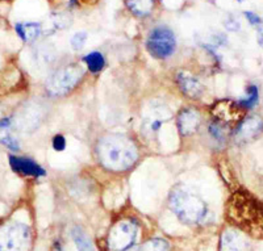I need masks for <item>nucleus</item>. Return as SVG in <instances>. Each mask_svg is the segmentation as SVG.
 <instances>
[{
  "instance_id": "1",
  "label": "nucleus",
  "mask_w": 263,
  "mask_h": 251,
  "mask_svg": "<svg viewBox=\"0 0 263 251\" xmlns=\"http://www.w3.org/2000/svg\"><path fill=\"white\" fill-rule=\"evenodd\" d=\"M96 154L100 165L109 171L121 172L135 166L138 150L133 140L124 134H108L98 142Z\"/></svg>"
},
{
  "instance_id": "2",
  "label": "nucleus",
  "mask_w": 263,
  "mask_h": 251,
  "mask_svg": "<svg viewBox=\"0 0 263 251\" xmlns=\"http://www.w3.org/2000/svg\"><path fill=\"white\" fill-rule=\"evenodd\" d=\"M227 217L245 233L263 238V201L250 194L236 192L227 205Z\"/></svg>"
},
{
  "instance_id": "3",
  "label": "nucleus",
  "mask_w": 263,
  "mask_h": 251,
  "mask_svg": "<svg viewBox=\"0 0 263 251\" xmlns=\"http://www.w3.org/2000/svg\"><path fill=\"white\" fill-rule=\"evenodd\" d=\"M168 206L180 221L189 225L201 222L208 213L205 201L185 185H177L173 188L168 198Z\"/></svg>"
},
{
  "instance_id": "4",
  "label": "nucleus",
  "mask_w": 263,
  "mask_h": 251,
  "mask_svg": "<svg viewBox=\"0 0 263 251\" xmlns=\"http://www.w3.org/2000/svg\"><path fill=\"white\" fill-rule=\"evenodd\" d=\"M83 69L79 65L62 67L51 74L46 81V91L51 96H63L71 92L83 78Z\"/></svg>"
},
{
  "instance_id": "5",
  "label": "nucleus",
  "mask_w": 263,
  "mask_h": 251,
  "mask_svg": "<svg viewBox=\"0 0 263 251\" xmlns=\"http://www.w3.org/2000/svg\"><path fill=\"white\" fill-rule=\"evenodd\" d=\"M32 245L30 229L20 222L0 226V251H29Z\"/></svg>"
},
{
  "instance_id": "6",
  "label": "nucleus",
  "mask_w": 263,
  "mask_h": 251,
  "mask_svg": "<svg viewBox=\"0 0 263 251\" xmlns=\"http://www.w3.org/2000/svg\"><path fill=\"white\" fill-rule=\"evenodd\" d=\"M147 50L153 57L164 60L173 55L177 46V40L173 30L166 27H158L150 32L146 42Z\"/></svg>"
},
{
  "instance_id": "7",
  "label": "nucleus",
  "mask_w": 263,
  "mask_h": 251,
  "mask_svg": "<svg viewBox=\"0 0 263 251\" xmlns=\"http://www.w3.org/2000/svg\"><path fill=\"white\" fill-rule=\"evenodd\" d=\"M137 237V225L129 220L119 221L108 233V247L114 251H125L135 245Z\"/></svg>"
},
{
  "instance_id": "8",
  "label": "nucleus",
  "mask_w": 263,
  "mask_h": 251,
  "mask_svg": "<svg viewBox=\"0 0 263 251\" xmlns=\"http://www.w3.org/2000/svg\"><path fill=\"white\" fill-rule=\"evenodd\" d=\"M212 114L215 117V123L221 125L222 128L229 129L241 124L243 117V108L239 103L232 100H221L213 104Z\"/></svg>"
},
{
  "instance_id": "9",
  "label": "nucleus",
  "mask_w": 263,
  "mask_h": 251,
  "mask_svg": "<svg viewBox=\"0 0 263 251\" xmlns=\"http://www.w3.org/2000/svg\"><path fill=\"white\" fill-rule=\"evenodd\" d=\"M171 112L166 105H150L142 120V129L146 134H154L167 120H170Z\"/></svg>"
},
{
  "instance_id": "10",
  "label": "nucleus",
  "mask_w": 263,
  "mask_h": 251,
  "mask_svg": "<svg viewBox=\"0 0 263 251\" xmlns=\"http://www.w3.org/2000/svg\"><path fill=\"white\" fill-rule=\"evenodd\" d=\"M220 251H251V246L241 231L228 229L221 234Z\"/></svg>"
},
{
  "instance_id": "11",
  "label": "nucleus",
  "mask_w": 263,
  "mask_h": 251,
  "mask_svg": "<svg viewBox=\"0 0 263 251\" xmlns=\"http://www.w3.org/2000/svg\"><path fill=\"white\" fill-rule=\"evenodd\" d=\"M201 123L200 113L196 111V109H192V108H185L182 109L180 113L178 114V129H179L180 134L187 137V136H191L196 132Z\"/></svg>"
},
{
  "instance_id": "12",
  "label": "nucleus",
  "mask_w": 263,
  "mask_h": 251,
  "mask_svg": "<svg viewBox=\"0 0 263 251\" xmlns=\"http://www.w3.org/2000/svg\"><path fill=\"white\" fill-rule=\"evenodd\" d=\"M263 130V121L259 117H249L241 121L236 129V140L238 142H248Z\"/></svg>"
},
{
  "instance_id": "13",
  "label": "nucleus",
  "mask_w": 263,
  "mask_h": 251,
  "mask_svg": "<svg viewBox=\"0 0 263 251\" xmlns=\"http://www.w3.org/2000/svg\"><path fill=\"white\" fill-rule=\"evenodd\" d=\"M177 82L180 91H182L185 96L192 98V99L200 98L201 93H203L204 91L201 82L199 81L196 76L189 74V72H179L177 76Z\"/></svg>"
},
{
  "instance_id": "14",
  "label": "nucleus",
  "mask_w": 263,
  "mask_h": 251,
  "mask_svg": "<svg viewBox=\"0 0 263 251\" xmlns=\"http://www.w3.org/2000/svg\"><path fill=\"white\" fill-rule=\"evenodd\" d=\"M9 163H11V167L13 170L23 173V175H28V177H44L45 175V170L29 158L11 157L9 158Z\"/></svg>"
},
{
  "instance_id": "15",
  "label": "nucleus",
  "mask_w": 263,
  "mask_h": 251,
  "mask_svg": "<svg viewBox=\"0 0 263 251\" xmlns=\"http://www.w3.org/2000/svg\"><path fill=\"white\" fill-rule=\"evenodd\" d=\"M0 144L11 150H18L20 147L11 119H4L0 121Z\"/></svg>"
},
{
  "instance_id": "16",
  "label": "nucleus",
  "mask_w": 263,
  "mask_h": 251,
  "mask_svg": "<svg viewBox=\"0 0 263 251\" xmlns=\"http://www.w3.org/2000/svg\"><path fill=\"white\" fill-rule=\"evenodd\" d=\"M124 4L137 17H146L153 12L156 0H124Z\"/></svg>"
},
{
  "instance_id": "17",
  "label": "nucleus",
  "mask_w": 263,
  "mask_h": 251,
  "mask_svg": "<svg viewBox=\"0 0 263 251\" xmlns=\"http://www.w3.org/2000/svg\"><path fill=\"white\" fill-rule=\"evenodd\" d=\"M15 28L18 36L25 42L36 41L42 32L41 24L39 23H18Z\"/></svg>"
},
{
  "instance_id": "18",
  "label": "nucleus",
  "mask_w": 263,
  "mask_h": 251,
  "mask_svg": "<svg viewBox=\"0 0 263 251\" xmlns=\"http://www.w3.org/2000/svg\"><path fill=\"white\" fill-rule=\"evenodd\" d=\"M125 251H170L167 241L162 238H153L141 243V245H133Z\"/></svg>"
},
{
  "instance_id": "19",
  "label": "nucleus",
  "mask_w": 263,
  "mask_h": 251,
  "mask_svg": "<svg viewBox=\"0 0 263 251\" xmlns=\"http://www.w3.org/2000/svg\"><path fill=\"white\" fill-rule=\"evenodd\" d=\"M71 237L74 239V243L79 251H95L91 239L86 234V231L79 226H75L71 231Z\"/></svg>"
},
{
  "instance_id": "20",
  "label": "nucleus",
  "mask_w": 263,
  "mask_h": 251,
  "mask_svg": "<svg viewBox=\"0 0 263 251\" xmlns=\"http://www.w3.org/2000/svg\"><path fill=\"white\" fill-rule=\"evenodd\" d=\"M84 61H86L87 66H88V70L93 72V74L102 71L105 65V60L100 51H92V53L87 54Z\"/></svg>"
},
{
  "instance_id": "21",
  "label": "nucleus",
  "mask_w": 263,
  "mask_h": 251,
  "mask_svg": "<svg viewBox=\"0 0 263 251\" xmlns=\"http://www.w3.org/2000/svg\"><path fill=\"white\" fill-rule=\"evenodd\" d=\"M248 93H249L248 99L241 100V102H239V105H241L243 109H246V108L254 107V105L257 104V102H258V98H259V95H258V88L255 86L249 87Z\"/></svg>"
},
{
  "instance_id": "22",
  "label": "nucleus",
  "mask_w": 263,
  "mask_h": 251,
  "mask_svg": "<svg viewBox=\"0 0 263 251\" xmlns=\"http://www.w3.org/2000/svg\"><path fill=\"white\" fill-rule=\"evenodd\" d=\"M87 41V33L86 32H79V33L74 34L71 38V46L74 50H82L86 45Z\"/></svg>"
},
{
  "instance_id": "23",
  "label": "nucleus",
  "mask_w": 263,
  "mask_h": 251,
  "mask_svg": "<svg viewBox=\"0 0 263 251\" xmlns=\"http://www.w3.org/2000/svg\"><path fill=\"white\" fill-rule=\"evenodd\" d=\"M245 16L251 25H255V27H262V18H260L257 13L250 12V11H246Z\"/></svg>"
},
{
  "instance_id": "24",
  "label": "nucleus",
  "mask_w": 263,
  "mask_h": 251,
  "mask_svg": "<svg viewBox=\"0 0 263 251\" xmlns=\"http://www.w3.org/2000/svg\"><path fill=\"white\" fill-rule=\"evenodd\" d=\"M53 147H54V150H57V151H62V150L66 147L65 137L61 134L55 136L53 140Z\"/></svg>"
},
{
  "instance_id": "25",
  "label": "nucleus",
  "mask_w": 263,
  "mask_h": 251,
  "mask_svg": "<svg viewBox=\"0 0 263 251\" xmlns=\"http://www.w3.org/2000/svg\"><path fill=\"white\" fill-rule=\"evenodd\" d=\"M258 42H259V45L263 48V28L259 27L258 29Z\"/></svg>"
},
{
  "instance_id": "26",
  "label": "nucleus",
  "mask_w": 263,
  "mask_h": 251,
  "mask_svg": "<svg viewBox=\"0 0 263 251\" xmlns=\"http://www.w3.org/2000/svg\"><path fill=\"white\" fill-rule=\"evenodd\" d=\"M75 2H82V3H90L91 0H72V3H75ZM93 2H96V0H93Z\"/></svg>"
}]
</instances>
